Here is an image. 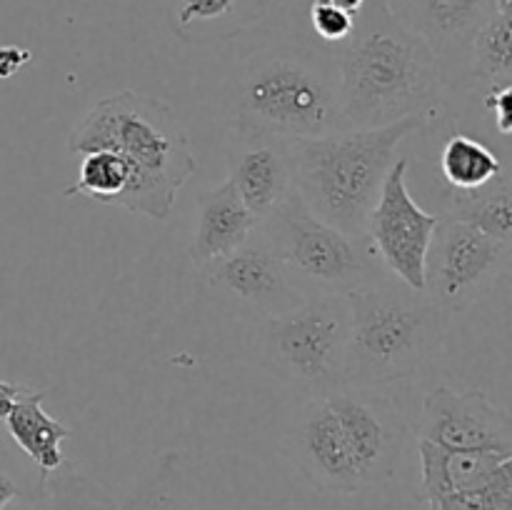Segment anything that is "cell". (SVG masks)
Returning a JSON list of instances; mask_svg holds the SVG:
<instances>
[{
    "label": "cell",
    "mask_w": 512,
    "mask_h": 510,
    "mask_svg": "<svg viewBox=\"0 0 512 510\" xmlns=\"http://www.w3.org/2000/svg\"><path fill=\"white\" fill-rule=\"evenodd\" d=\"M258 230L305 293L348 295L388 275L368 238H350L320 220L295 188L258 220Z\"/></svg>",
    "instance_id": "52a82bcc"
},
{
    "label": "cell",
    "mask_w": 512,
    "mask_h": 510,
    "mask_svg": "<svg viewBox=\"0 0 512 510\" xmlns=\"http://www.w3.org/2000/svg\"><path fill=\"white\" fill-rule=\"evenodd\" d=\"M350 335L345 348V385L385 388L410 378L433 360L448 318L423 290L383 278L350 290Z\"/></svg>",
    "instance_id": "5b68a950"
},
{
    "label": "cell",
    "mask_w": 512,
    "mask_h": 510,
    "mask_svg": "<svg viewBox=\"0 0 512 510\" xmlns=\"http://www.w3.org/2000/svg\"><path fill=\"white\" fill-rule=\"evenodd\" d=\"M28 390V385L10 383V380H0V423L5 420V415L10 413V408L15 405V400Z\"/></svg>",
    "instance_id": "4dcf8cb0"
},
{
    "label": "cell",
    "mask_w": 512,
    "mask_h": 510,
    "mask_svg": "<svg viewBox=\"0 0 512 510\" xmlns=\"http://www.w3.org/2000/svg\"><path fill=\"white\" fill-rule=\"evenodd\" d=\"M290 458L310 488L328 495L360 493L358 468L325 395L303 398L290 428Z\"/></svg>",
    "instance_id": "4fadbf2b"
},
{
    "label": "cell",
    "mask_w": 512,
    "mask_h": 510,
    "mask_svg": "<svg viewBox=\"0 0 512 510\" xmlns=\"http://www.w3.org/2000/svg\"><path fill=\"white\" fill-rule=\"evenodd\" d=\"M230 183L255 218H265L293 190V140L255 130H235L228 145Z\"/></svg>",
    "instance_id": "5bb4252c"
},
{
    "label": "cell",
    "mask_w": 512,
    "mask_h": 510,
    "mask_svg": "<svg viewBox=\"0 0 512 510\" xmlns=\"http://www.w3.org/2000/svg\"><path fill=\"white\" fill-rule=\"evenodd\" d=\"M430 510H512V460L495 473L488 485L433 500Z\"/></svg>",
    "instance_id": "484cf974"
},
{
    "label": "cell",
    "mask_w": 512,
    "mask_h": 510,
    "mask_svg": "<svg viewBox=\"0 0 512 510\" xmlns=\"http://www.w3.org/2000/svg\"><path fill=\"white\" fill-rule=\"evenodd\" d=\"M188 500V458L183 450L168 448L143 465L118 498V510H188Z\"/></svg>",
    "instance_id": "d6986e66"
},
{
    "label": "cell",
    "mask_w": 512,
    "mask_h": 510,
    "mask_svg": "<svg viewBox=\"0 0 512 510\" xmlns=\"http://www.w3.org/2000/svg\"><path fill=\"white\" fill-rule=\"evenodd\" d=\"M48 510H118V495L103 483L80 473L73 465H60L45 480V505Z\"/></svg>",
    "instance_id": "cb8c5ba5"
},
{
    "label": "cell",
    "mask_w": 512,
    "mask_h": 510,
    "mask_svg": "<svg viewBox=\"0 0 512 510\" xmlns=\"http://www.w3.org/2000/svg\"><path fill=\"white\" fill-rule=\"evenodd\" d=\"M240 13V0H178L175 30L180 35L198 25L230 23Z\"/></svg>",
    "instance_id": "4316f807"
},
{
    "label": "cell",
    "mask_w": 512,
    "mask_h": 510,
    "mask_svg": "<svg viewBox=\"0 0 512 510\" xmlns=\"http://www.w3.org/2000/svg\"><path fill=\"white\" fill-rule=\"evenodd\" d=\"M310 28H313L315 40L325 45H338L353 30L355 18L345 10L335 8L330 0H313L310 3Z\"/></svg>",
    "instance_id": "83f0119b"
},
{
    "label": "cell",
    "mask_w": 512,
    "mask_h": 510,
    "mask_svg": "<svg viewBox=\"0 0 512 510\" xmlns=\"http://www.w3.org/2000/svg\"><path fill=\"white\" fill-rule=\"evenodd\" d=\"M410 158L395 160L383 180L378 200L368 218V243L380 268L408 288H425V258L433 240L438 213L415 203L408 188Z\"/></svg>",
    "instance_id": "9c48e42d"
},
{
    "label": "cell",
    "mask_w": 512,
    "mask_h": 510,
    "mask_svg": "<svg viewBox=\"0 0 512 510\" xmlns=\"http://www.w3.org/2000/svg\"><path fill=\"white\" fill-rule=\"evenodd\" d=\"M418 455L420 485L415 500L428 505L450 493L483 488L512 460L510 453L498 450H453L428 440H418Z\"/></svg>",
    "instance_id": "e0dca14e"
},
{
    "label": "cell",
    "mask_w": 512,
    "mask_h": 510,
    "mask_svg": "<svg viewBox=\"0 0 512 510\" xmlns=\"http://www.w3.org/2000/svg\"><path fill=\"white\" fill-rule=\"evenodd\" d=\"M48 393L50 390L28 388L0 423L10 443L45 475L65 465L63 440L73 438V430L63 420L45 413L43 400L48 398Z\"/></svg>",
    "instance_id": "ac0fdd59"
},
{
    "label": "cell",
    "mask_w": 512,
    "mask_h": 510,
    "mask_svg": "<svg viewBox=\"0 0 512 510\" xmlns=\"http://www.w3.org/2000/svg\"><path fill=\"white\" fill-rule=\"evenodd\" d=\"M338 73L340 128H383L413 115L430 118L443 98L438 55L388 0H365L345 40L328 45Z\"/></svg>",
    "instance_id": "6da1fadb"
},
{
    "label": "cell",
    "mask_w": 512,
    "mask_h": 510,
    "mask_svg": "<svg viewBox=\"0 0 512 510\" xmlns=\"http://www.w3.org/2000/svg\"><path fill=\"white\" fill-rule=\"evenodd\" d=\"M0 510H10V508H0Z\"/></svg>",
    "instance_id": "836d02e7"
},
{
    "label": "cell",
    "mask_w": 512,
    "mask_h": 510,
    "mask_svg": "<svg viewBox=\"0 0 512 510\" xmlns=\"http://www.w3.org/2000/svg\"><path fill=\"white\" fill-rule=\"evenodd\" d=\"M45 480L40 473L5 435L0 425V508L18 503L20 510H43L45 505Z\"/></svg>",
    "instance_id": "603a6c76"
},
{
    "label": "cell",
    "mask_w": 512,
    "mask_h": 510,
    "mask_svg": "<svg viewBox=\"0 0 512 510\" xmlns=\"http://www.w3.org/2000/svg\"><path fill=\"white\" fill-rule=\"evenodd\" d=\"M330 410L343 428L363 488L385 485L405 455L410 428L405 415L380 388L338 385L325 393Z\"/></svg>",
    "instance_id": "30bf717a"
},
{
    "label": "cell",
    "mask_w": 512,
    "mask_h": 510,
    "mask_svg": "<svg viewBox=\"0 0 512 510\" xmlns=\"http://www.w3.org/2000/svg\"><path fill=\"white\" fill-rule=\"evenodd\" d=\"M30 58L28 50H20L15 45H5L0 48V78H10L13 73H18L20 65Z\"/></svg>",
    "instance_id": "f546056e"
},
{
    "label": "cell",
    "mask_w": 512,
    "mask_h": 510,
    "mask_svg": "<svg viewBox=\"0 0 512 510\" xmlns=\"http://www.w3.org/2000/svg\"><path fill=\"white\" fill-rule=\"evenodd\" d=\"M330 3H333L335 8L345 10V13H350L355 18V15L360 13V8L365 5V0H330Z\"/></svg>",
    "instance_id": "1f68e13d"
},
{
    "label": "cell",
    "mask_w": 512,
    "mask_h": 510,
    "mask_svg": "<svg viewBox=\"0 0 512 510\" xmlns=\"http://www.w3.org/2000/svg\"><path fill=\"white\" fill-rule=\"evenodd\" d=\"M233 128L320 138L340 130L338 73L320 40L263 45L240 63L233 83Z\"/></svg>",
    "instance_id": "3957f363"
},
{
    "label": "cell",
    "mask_w": 512,
    "mask_h": 510,
    "mask_svg": "<svg viewBox=\"0 0 512 510\" xmlns=\"http://www.w3.org/2000/svg\"><path fill=\"white\" fill-rule=\"evenodd\" d=\"M388 5L433 48L443 70L450 58L468 55L473 35L495 10V0H388Z\"/></svg>",
    "instance_id": "9a60e30c"
},
{
    "label": "cell",
    "mask_w": 512,
    "mask_h": 510,
    "mask_svg": "<svg viewBox=\"0 0 512 510\" xmlns=\"http://www.w3.org/2000/svg\"><path fill=\"white\" fill-rule=\"evenodd\" d=\"M428 120L413 115L383 128H340L293 140V188L320 220L350 238H365L370 210L400 143Z\"/></svg>",
    "instance_id": "277c9868"
},
{
    "label": "cell",
    "mask_w": 512,
    "mask_h": 510,
    "mask_svg": "<svg viewBox=\"0 0 512 510\" xmlns=\"http://www.w3.org/2000/svg\"><path fill=\"white\" fill-rule=\"evenodd\" d=\"M208 285L258 318H273L295 308L305 288L293 278L288 265L275 255L268 240L255 233L240 248L208 265Z\"/></svg>",
    "instance_id": "8fae6325"
},
{
    "label": "cell",
    "mask_w": 512,
    "mask_h": 510,
    "mask_svg": "<svg viewBox=\"0 0 512 510\" xmlns=\"http://www.w3.org/2000/svg\"><path fill=\"white\" fill-rule=\"evenodd\" d=\"M350 305L345 295L310 293L295 308L263 318L260 363L303 398L345 385Z\"/></svg>",
    "instance_id": "8992f818"
},
{
    "label": "cell",
    "mask_w": 512,
    "mask_h": 510,
    "mask_svg": "<svg viewBox=\"0 0 512 510\" xmlns=\"http://www.w3.org/2000/svg\"><path fill=\"white\" fill-rule=\"evenodd\" d=\"M130 180V168L118 153L113 150H90L83 155L78 180L75 185L63 190L65 198L85 195V198L100 200V203L115 205L120 195L125 193Z\"/></svg>",
    "instance_id": "d4e9b609"
},
{
    "label": "cell",
    "mask_w": 512,
    "mask_h": 510,
    "mask_svg": "<svg viewBox=\"0 0 512 510\" xmlns=\"http://www.w3.org/2000/svg\"><path fill=\"white\" fill-rule=\"evenodd\" d=\"M410 433L415 440L453 450H498L512 455V420L483 390L455 393L448 385L430 390Z\"/></svg>",
    "instance_id": "7c38bea8"
},
{
    "label": "cell",
    "mask_w": 512,
    "mask_h": 510,
    "mask_svg": "<svg viewBox=\"0 0 512 510\" xmlns=\"http://www.w3.org/2000/svg\"><path fill=\"white\" fill-rule=\"evenodd\" d=\"M258 228V218L245 208L238 190L225 178L198 198L195 235L190 240L188 258L198 268H208L245 243Z\"/></svg>",
    "instance_id": "2e32d148"
},
{
    "label": "cell",
    "mask_w": 512,
    "mask_h": 510,
    "mask_svg": "<svg viewBox=\"0 0 512 510\" xmlns=\"http://www.w3.org/2000/svg\"><path fill=\"white\" fill-rule=\"evenodd\" d=\"M440 218L460 220L500 243L512 245V195H510V173L503 175L493 183L483 185L470 193H455L448 190L443 198V210Z\"/></svg>",
    "instance_id": "ffe728a7"
},
{
    "label": "cell",
    "mask_w": 512,
    "mask_h": 510,
    "mask_svg": "<svg viewBox=\"0 0 512 510\" xmlns=\"http://www.w3.org/2000/svg\"><path fill=\"white\" fill-rule=\"evenodd\" d=\"M485 108L493 113L495 125L503 135L512 133V88L503 85V88H490L485 95Z\"/></svg>",
    "instance_id": "f1b7e54d"
},
{
    "label": "cell",
    "mask_w": 512,
    "mask_h": 510,
    "mask_svg": "<svg viewBox=\"0 0 512 510\" xmlns=\"http://www.w3.org/2000/svg\"><path fill=\"white\" fill-rule=\"evenodd\" d=\"M505 170L508 165L498 158V153H493L483 140L473 138V135H450L440 150V173H443L445 188L455 190V193H470V190L483 188Z\"/></svg>",
    "instance_id": "7402d4cb"
},
{
    "label": "cell",
    "mask_w": 512,
    "mask_h": 510,
    "mask_svg": "<svg viewBox=\"0 0 512 510\" xmlns=\"http://www.w3.org/2000/svg\"><path fill=\"white\" fill-rule=\"evenodd\" d=\"M68 150L73 155L118 153L128 163L130 180L115 205L150 220L170 218L178 193L195 173L190 140L175 110L135 90L98 100L70 130Z\"/></svg>",
    "instance_id": "7a4b0ae2"
},
{
    "label": "cell",
    "mask_w": 512,
    "mask_h": 510,
    "mask_svg": "<svg viewBox=\"0 0 512 510\" xmlns=\"http://www.w3.org/2000/svg\"><path fill=\"white\" fill-rule=\"evenodd\" d=\"M510 255L512 245L500 243L468 223L440 218L425 258L423 293L450 320L495 288L500 275L508 270Z\"/></svg>",
    "instance_id": "ba28073f"
},
{
    "label": "cell",
    "mask_w": 512,
    "mask_h": 510,
    "mask_svg": "<svg viewBox=\"0 0 512 510\" xmlns=\"http://www.w3.org/2000/svg\"><path fill=\"white\" fill-rule=\"evenodd\" d=\"M200 510H215V508H200Z\"/></svg>",
    "instance_id": "d6a6232c"
},
{
    "label": "cell",
    "mask_w": 512,
    "mask_h": 510,
    "mask_svg": "<svg viewBox=\"0 0 512 510\" xmlns=\"http://www.w3.org/2000/svg\"><path fill=\"white\" fill-rule=\"evenodd\" d=\"M465 80L490 88L512 85V10H493L473 35L468 48Z\"/></svg>",
    "instance_id": "44dd1931"
}]
</instances>
